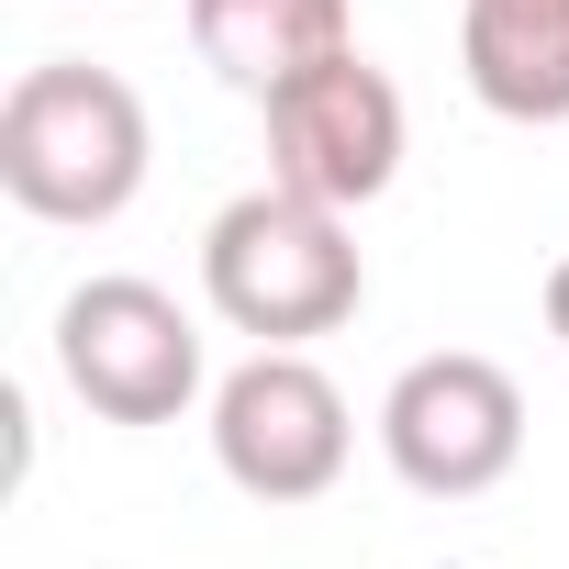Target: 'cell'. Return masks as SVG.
<instances>
[{
	"label": "cell",
	"instance_id": "6da1fadb",
	"mask_svg": "<svg viewBox=\"0 0 569 569\" xmlns=\"http://www.w3.org/2000/svg\"><path fill=\"white\" fill-rule=\"evenodd\" d=\"M201 302L234 336H257V347H313V336H336L369 302V268H358L336 201L268 179V190H246V201L212 212V234H201Z\"/></svg>",
	"mask_w": 569,
	"mask_h": 569
},
{
	"label": "cell",
	"instance_id": "7a4b0ae2",
	"mask_svg": "<svg viewBox=\"0 0 569 569\" xmlns=\"http://www.w3.org/2000/svg\"><path fill=\"white\" fill-rule=\"evenodd\" d=\"M146 101L90 57H46L0 101V190L34 223H112L146 190Z\"/></svg>",
	"mask_w": 569,
	"mask_h": 569
},
{
	"label": "cell",
	"instance_id": "3957f363",
	"mask_svg": "<svg viewBox=\"0 0 569 569\" xmlns=\"http://www.w3.org/2000/svg\"><path fill=\"white\" fill-rule=\"evenodd\" d=\"M380 458L402 469V491L425 502H480L513 480L525 458V391L502 358L480 347H436L380 391Z\"/></svg>",
	"mask_w": 569,
	"mask_h": 569
},
{
	"label": "cell",
	"instance_id": "277c9868",
	"mask_svg": "<svg viewBox=\"0 0 569 569\" xmlns=\"http://www.w3.org/2000/svg\"><path fill=\"white\" fill-rule=\"evenodd\" d=\"M57 369L101 425H179L201 402V325L157 279H79L57 302Z\"/></svg>",
	"mask_w": 569,
	"mask_h": 569
},
{
	"label": "cell",
	"instance_id": "5b68a950",
	"mask_svg": "<svg viewBox=\"0 0 569 569\" xmlns=\"http://www.w3.org/2000/svg\"><path fill=\"white\" fill-rule=\"evenodd\" d=\"M347 391L302 358V347H257L246 369L212 380V458L246 502H313L347 480Z\"/></svg>",
	"mask_w": 569,
	"mask_h": 569
},
{
	"label": "cell",
	"instance_id": "8992f818",
	"mask_svg": "<svg viewBox=\"0 0 569 569\" xmlns=\"http://www.w3.org/2000/svg\"><path fill=\"white\" fill-rule=\"evenodd\" d=\"M257 112H268V179L279 190H313L336 212L380 201L402 179V146H413V112H402L391 68H369L358 46L325 57V68H302V79H279Z\"/></svg>",
	"mask_w": 569,
	"mask_h": 569
},
{
	"label": "cell",
	"instance_id": "52a82bcc",
	"mask_svg": "<svg viewBox=\"0 0 569 569\" xmlns=\"http://www.w3.org/2000/svg\"><path fill=\"white\" fill-rule=\"evenodd\" d=\"M458 68L502 123H569V0H458Z\"/></svg>",
	"mask_w": 569,
	"mask_h": 569
},
{
	"label": "cell",
	"instance_id": "ba28073f",
	"mask_svg": "<svg viewBox=\"0 0 569 569\" xmlns=\"http://www.w3.org/2000/svg\"><path fill=\"white\" fill-rule=\"evenodd\" d=\"M190 46H201V68L223 90L268 101L279 79L347 57L358 46V12H347V0H190Z\"/></svg>",
	"mask_w": 569,
	"mask_h": 569
},
{
	"label": "cell",
	"instance_id": "9c48e42d",
	"mask_svg": "<svg viewBox=\"0 0 569 569\" xmlns=\"http://www.w3.org/2000/svg\"><path fill=\"white\" fill-rule=\"evenodd\" d=\"M547 336H558V347H569V257H558V268H547Z\"/></svg>",
	"mask_w": 569,
	"mask_h": 569
}]
</instances>
